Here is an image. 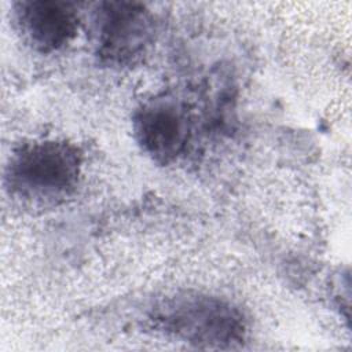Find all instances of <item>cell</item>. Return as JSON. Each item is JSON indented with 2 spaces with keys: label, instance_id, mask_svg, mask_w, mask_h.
Returning <instances> with one entry per match:
<instances>
[{
  "label": "cell",
  "instance_id": "1",
  "mask_svg": "<svg viewBox=\"0 0 352 352\" xmlns=\"http://www.w3.org/2000/svg\"><path fill=\"white\" fill-rule=\"evenodd\" d=\"M81 164V151L73 143L34 139L11 153L4 169V187L23 206L54 208L76 191Z\"/></svg>",
  "mask_w": 352,
  "mask_h": 352
},
{
  "label": "cell",
  "instance_id": "2",
  "mask_svg": "<svg viewBox=\"0 0 352 352\" xmlns=\"http://www.w3.org/2000/svg\"><path fill=\"white\" fill-rule=\"evenodd\" d=\"M154 327L199 348L231 349L246 336V320L230 301L202 293H176L150 314Z\"/></svg>",
  "mask_w": 352,
  "mask_h": 352
},
{
  "label": "cell",
  "instance_id": "3",
  "mask_svg": "<svg viewBox=\"0 0 352 352\" xmlns=\"http://www.w3.org/2000/svg\"><path fill=\"white\" fill-rule=\"evenodd\" d=\"M92 28L98 56L111 66L133 65L154 40V16L140 3H99Z\"/></svg>",
  "mask_w": 352,
  "mask_h": 352
},
{
  "label": "cell",
  "instance_id": "4",
  "mask_svg": "<svg viewBox=\"0 0 352 352\" xmlns=\"http://www.w3.org/2000/svg\"><path fill=\"white\" fill-rule=\"evenodd\" d=\"M133 132L147 155L155 162L168 164L176 160L187 143L188 118L176 99L154 98L136 110Z\"/></svg>",
  "mask_w": 352,
  "mask_h": 352
},
{
  "label": "cell",
  "instance_id": "5",
  "mask_svg": "<svg viewBox=\"0 0 352 352\" xmlns=\"http://www.w3.org/2000/svg\"><path fill=\"white\" fill-rule=\"evenodd\" d=\"M19 33L36 51L51 54L65 48L78 29V6L60 0H22L14 4Z\"/></svg>",
  "mask_w": 352,
  "mask_h": 352
}]
</instances>
